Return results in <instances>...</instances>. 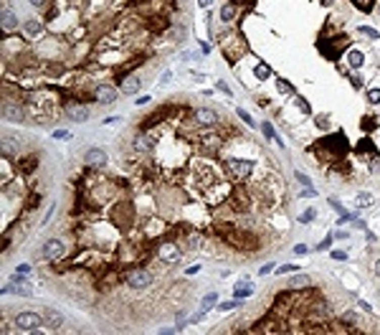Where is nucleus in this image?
Returning <instances> with one entry per match:
<instances>
[{
	"mask_svg": "<svg viewBox=\"0 0 380 335\" xmlns=\"http://www.w3.org/2000/svg\"><path fill=\"white\" fill-rule=\"evenodd\" d=\"M13 325H16V330H21V332H36L41 325H46L43 322V312H33V310H23V312H18L16 317H13Z\"/></svg>",
	"mask_w": 380,
	"mask_h": 335,
	"instance_id": "f257e3e1",
	"label": "nucleus"
},
{
	"mask_svg": "<svg viewBox=\"0 0 380 335\" xmlns=\"http://www.w3.org/2000/svg\"><path fill=\"white\" fill-rule=\"evenodd\" d=\"M226 171L233 181H246L251 173H254V162L251 160H239V157H231L226 160Z\"/></svg>",
	"mask_w": 380,
	"mask_h": 335,
	"instance_id": "f03ea898",
	"label": "nucleus"
},
{
	"mask_svg": "<svg viewBox=\"0 0 380 335\" xmlns=\"http://www.w3.org/2000/svg\"><path fill=\"white\" fill-rule=\"evenodd\" d=\"M157 259H160L162 264L172 267V264H177V262L182 259V249L177 246V241H162V244L157 246Z\"/></svg>",
	"mask_w": 380,
	"mask_h": 335,
	"instance_id": "7ed1b4c3",
	"label": "nucleus"
},
{
	"mask_svg": "<svg viewBox=\"0 0 380 335\" xmlns=\"http://www.w3.org/2000/svg\"><path fill=\"white\" fill-rule=\"evenodd\" d=\"M127 287L129 289H134V292H145L150 284H152V274L147 272V269H132L129 274H127Z\"/></svg>",
	"mask_w": 380,
	"mask_h": 335,
	"instance_id": "20e7f679",
	"label": "nucleus"
},
{
	"mask_svg": "<svg viewBox=\"0 0 380 335\" xmlns=\"http://www.w3.org/2000/svg\"><path fill=\"white\" fill-rule=\"evenodd\" d=\"M193 124L196 127H216L218 122H221V114L216 112V109H208V107H198L196 112H193Z\"/></svg>",
	"mask_w": 380,
	"mask_h": 335,
	"instance_id": "39448f33",
	"label": "nucleus"
},
{
	"mask_svg": "<svg viewBox=\"0 0 380 335\" xmlns=\"http://www.w3.org/2000/svg\"><path fill=\"white\" fill-rule=\"evenodd\" d=\"M119 94H122V92H117V89L109 87V84H99V87L94 89V99H97L99 104H104V107L114 104V102L119 99Z\"/></svg>",
	"mask_w": 380,
	"mask_h": 335,
	"instance_id": "423d86ee",
	"label": "nucleus"
},
{
	"mask_svg": "<svg viewBox=\"0 0 380 335\" xmlns=\"http://www.w3.org/2000/svg\"><path fill=\"white\" fill-rule=\"evenodd\" d=\"M155 145H157V137H155V135H137V137L132 140V150H134L137 155H150V152L155 150Z\"/></svg>",
	"mask_w": 380,
	"mask_h": 335,
	"instance_id": "0eeeda50",
	"label": "nucleus"
},
{
	"mask_svg": "<svg viewBox=\"0 0 380 335\" xmlns=\"http://www.w3.org/2000/svg\"><path fill=\"white\" fill-rule=\"evenodd\" d=\"M66 254V244L61 241V239H49L46 244H43V257L49 259V262H56V259H61Z\"/></svg>",
	"mask_w": 380,
	"mask_h": 335,
	"instance_id": "6e6552de",
	"label": "nucleus"
},
{
	"mask_svg": "<svg viewBox=\"0 0 380 335\" xmlns=\"http://www.w3.org/2000/svg\"><path fill=\"white\" fill-rule=\"evenodd\" d=\"M66 117H69L71 122H86V119L91 117V109H89V107H84V104H74V102H69V104H66Z\"/></svg>",
	"mask_w": 380,
	"mask_h": 335,
	"instance_id": "1a4fd4ad",
	"label": "nucleus"
},
{
	"mask_svg": "<svg viewBox=\"0 0 380 335\" xmlns=\"http://www.w3.org/2000/svg\"><path fill=\"white\" fill-rule=\"evenodd\" d=\"M84 162H86L89 167H104V165H107V152H104L102 147H91V150H86Z\"/></svg>",
	"mask_w": 380,
	"mask_h": 335,
	"instance_id": "9d476101",
	"label": "nucleus"
},
{
	"mask_svg": "<svg viewBox=\"0 0 380 335\" xmlns=\"http://www.w3.org/2000/svg\"><path fill=\"white\" fill-rule=\"evenodd\" d=\"M43 322H46L51 330H61V327H64V315H61L56 307H43Z\"/></svg>",
	"mask_w": 380,
	"mask_h": 335,
	"instance_id": "9b49d317",
	"label": "nucleus"
},
{
	"mask_svg": "<svg viewBox=\"0 0 380 335\" xmlns=\"http://www.w3.org/2000/svg\"><path fill=\"white\" fill-rule=\"evenodd\" d=\"M187 249H190V252H206V254L213 252V249L208 246V239H206L203 234H190V236H187Z\"/></svg>",
	"mask_w": 380,
	"mask_h": 335,
	"instance_id": "f8f14e48",
	"label": "nucleus"
},
{
	"mask_svg": "<svg viewBox=\"0 0 380 335\" xmlns=\"http://www.w3.org/2000/svg\"><path fill=\"white\" fill-rule=\"evenodd\" d=\"M139 87H142V79H139L137 74H132V76H127V79L122 81L119 92H122V94H127V97H134V94L139 92Z\"/></svg>",
	"mask_w": 380,
	"mask_h": 335,
	"instance_id": "ddd939ff",
	"label": "nucleus"
},
{
	"mask_svg": "<svg viewBox=\"0 0 380 335\" xmlns=\"http://www.w3.org/2000/svg\"><path fill=\"white\" fill-rule=\"evenodd\" d=\"M11 292H16L21 297H33V289L26 282H8V284H3V295H11Z\"/></svg>",
	"mask_w": 380,
	"mask_h": 335,
	"instance_id": "4468645a",
	"label": "nucleus"
},
{
	"mask_svg": "<svg viewBox=\"0 0 380 335\" xmlns=\"http://www.w3.org/2000/svg\"><path fill=\"white\" fill-rule=\"evenodd\" d=\"M16 26H18V18H16V13L11 11L8 0H3V31H13Z\"/></svg>",
	"mask_w": 380,
	"mask_h": 335,
	"instance_id": "2eb2a0df",
	"label": "nucleus"
},
{
	"mask_svg": "<svg viewBox=\"0 0 380 335\" xmlns=\"http://www.w3.org/2000/svg\"><path fill=\"white\" fill-rule=\"evenodd\" d=\"M23 33H26L28 38H36V36H41V33H43V23H41V21H36V18H31V21H26Z\"/></svg>",
	"mask_w": 380,
	"mask_h": 335,
	"instance_id": "dca6fc26",
	"label": "nucleus"
},
{
	"mask_svg": "<svg viewBox=\"0 0 380 335\" xmlns=\"http://www.w3.org/2000/svg\"><path fill=\"white\" fill-rule=\"evenodd\" d=\"M347 64H350V69H362V64H365V54H362V51H357V49H350V51H347Z\"/></svg>",
	"mask_w": 380,
	"mask_h": 335,
	"instance_id": "f3484780",
	"label": "nucleus"
},
{
	"mask_svg": "<svg viewBox=\"0 0 380 335\" xmlns=\"http://www.w3.org/2000/svg\"><path fill=\"white\" fill-rule=\"evenodd\" d=\"M3 117L11 122V119H23V109L21 107H13L11 102H6V107H3Z\"/></svg>",
	"mask_w": 380,
	"mask_h": 335,
	"instance_id": "a211bd4d",
	"label": "nucleus"
},
{
	"mask_svg": "<svg viewBox=\"0 0 380 335\" xmlns=\"http://www.w3.org/2000/svg\"><path fill=\"white\" fill-rule=\"evenodd\" d=\"M236 13H239V8H236L233 3H226V6L221 8V21H223V23H231V21L236 18Z\"/></svg>",
	"mask_w": 380,
	"mask_h": 335,
	"instance_id": "6ab92c4d",
	"label": "nucleus"
},
{
	"mask_svg": "<svg viewBox=\"0 0 380 335\" xmlns=\"http://www.w3.org/2000/svg\"><path fill=\"white\" fill-rule=\"evenodd\" d=\"M355 201H357V206H360V208H370L375 198H372V193H370V191H360Z\"/></svg>",
	"mask_w": 380,
	"mask_h": 335,
	"instance_id": "aec40b11",
	"label": "nucleus"
},
{
	"mask_svg": "<svg viewBox=\"0 0 380 335\" xmlns=\"http://www.w3.org/2000/svg\"><path fill=\"white\" fill-rule=\"evenodd\" d=\"M236 300H244V297H251L254 295V284H249V282H241L239 287H236Z\"/></svg>",
	"mask_w": 380,
	"mask_h": 335,
	"instance_id": "412c9836",
	"label": "nucleus"
},
{
	"mask_svg": "<svg viewBox=\"0 0 380 335\" xmlns=\"http://www.w3.org/2000/svg\"><path fill=\"white\" fill-rule=\"evenodd\" d=\"M213 302H218V292L206 295V300L201 302V312H211V310H213Z\"/></svg>",
	"mask_w": 380,
	"mask_h": 335,
	"instance_id": "4be33fe9",
	"label": "nucleus"
},
{
	"mask_svg": "<svg viewBox=\"0 0 380 335\" xmlns=\"http://www.w3.org/2000/svg\"><path fill=\"white\" fill-rule=\"evenodd\" d=\"M294 178H297V183H299L302 188H312V178H309L304 171H299V167L294 171Z\"/></svg>",
	"mask_w": 380,
	"mask_h": 335,
	"instance_id": "5701e85b",
	"label": "nucleus"
},
{
	"mask_svg": "<svg viewBox=\"0 0 380 335\" xmlns=\"http://www.w3.org/2000/svg\"><path fill=\"white\" fill-rule=\"evenodd\" d=\"M352 6L360 8L362 13H370V11L375 8V0H352Z\"/></svg>",
	"mask_w": 380,
	"mask_h": 335,
	"instance_id": "b1692460",
	"label": "nucleus"
},
{
	"mask_svg": "<svg viewBox=\"0 0 380 335\" xmlns=\"http://www.w3.org/2000/svg\"><path fill=\"white\" fill-rule=\"evenodd\" d=\"M254 74H256V79H259V81H264V79H269V76H271V69H269L266 64H259V66L254 69Z\"/></svg>",
	"mask_w": 380,
	"mask_h": 335,
	"instance_id": "393cba45",
	"label": "nucleus"
},
{
	"mask_svg": "<svg viewBox=\"0 0 380 335\" xmlns=\"http://www.w3.org/2000/svg\"><path fill=\"white\" fill-rule=\"evenodd\" d=\"M276 89H279L281 94H294V87H292V84H289L287 79H281V76L276 79Z\"/></svg>",
	"mask_w": 380,
	"mask_h": 335,
	"instance_id": "a878e982",
	"label": "nucleus"
},
{
	"mask_svg": "<svg viewBox=\"0 0 380 335\" xmlns=\"http://www.w3.org/2000/svg\"><path fill=\"white\" fill-rule=\"evenodd\" d=\"M294 104H297L304 114H312V109H309V104H307V99H304V97H299V94H297V97H294Z\"/></svg>",
	"mask_w": 380,
	"mask_h": 335,
	"instance_id": "bb28decb",
	"label": "nucleus"
},
{
	"mask_svg": "<svg viewBox=\"0 0 380 335\" xmlns=\"http://www.w3.org/2000/svg\"><path fill=\"white\" fill-rule=\"evenodd\" d=\"M236 114H239V117H241V119H244V122H246L249 127H256V122H254V117H251V114H249L246 109H241V107H239V109H236Z\"/></svg>",
	"mask_w": 380,
	"mask_h": 335,
	"instance_id": "cd10ccee",
	"label": "nucleus"
},
{
	"mask_svg": "<svg viewBox=\"0 0 380 335\" xmlns=\"http://www.w3.org/2000/svg\"><path fill=\"white\" fill-rule=\"evenodd\" d=\"M241 302L239 300H228V302H221L218 305V312H228V310H233V307H239Z\"/></svg>",
	"mask_w": 380,
	"mask_h": 335,
	"instance_id": "c85d7f7f",
	"label": "nucleus"
},
{
	"mask_svg": "<svg viewBox=\"0 0 380 335\" xmlns=\"http://www.w3.org/2000/svg\"><path fill=\"white\" fill-rule=\"evenodd\" d=\"M332 239H335V234L324 236V239H322V244H317V252H327V249L332 246Z\"/></svg>",
	"mask_w": 380,
	"mask_h": 335,
	"instance_id": "c756f323",
	"label": "nucleus"
},
{
	"mask_svg": "<svg viewBox=\"0 0 380 335\" xmlns=\"http://www.w3.org/2000/svg\"><path fill=\"white\" fill-rule=\"evenodd\" d=\"M360 33H362V36H370V38H380V33H377L375 28H370V26H360Z\"/></svg>",
	"mask_w": 380,
	"mask_h": 335,
	"instance_id": "7c9ffc66",
	"label": "nucleus"
},
{
	"mask_svg": "<svg viewBox=\"0 0 380 335\" xmlns=\"http://www.w3.org/2000/svg\"><path fill=\"white\" fill-rule=\"evenodd\" d=\"M314 216H317V211H314V208H309V211H304V214L299 216V224H309Z\"/></svg>",
	"mask_w": 380,
	"mask_h": 335,
	"instance_id": "2f4dec72",
	"label": "nucleus"
},
{
	"mask_svg": "<svg viewBox=\"0 0 380 335\" xmlns=\"http://www.w3.org/2000/svg\"><path fill=\"white\" fill-rule=\"evenodd\" d=\"M261 127H264V135H266V137H269V140H276V135H274V127H271V124H269V122H264V124H261ZM276 142H281V140H276Z\"/></svg>",
	"mask_w": 380,
	"mask_h": 335,
	"instance_id": "473e14b6",
	"label": "nucleus"
},
{
	"mask_svg": "<svg viewBox=\"0 0 380 335\" xmlns=\"http://www.w3.org/2000/svg\"><path fill=\"white\" fill-rule=\"evenodd\" d=\"M292 284H294V287H304V284H309V277H307V274H299V277L292 279Z\"/></svg>",
	"mask_w": 380,
	"mask_h": 335,
	"instance_id": "72a5a7b5",
	"label": "nucleus"
},
{
	"mask_svg": "<svg viewBox=\"0 0 380 335\" xmlns=\"http://www.w3.org/2000/svg\"><path fill=\"white\" fill-rule=\"evenodd\" d=\"M367 99H370V104H380V89H370Z\"/></svg>",
	"mask_w": 380,
	"mask_h": 335,
	"instance_id": "f704fd0d",
	"label": "nucleus"
},
{
	"mask_svg": "<svg viewBox=\"0 0 380 335\" xmlns=\"http://www.w3.org/2000/svg\"><path fill=\"white\" fill-rule=\"evenodd\" d=\"M297 269H299V264H284V267H279L276 272H279V274H289V272H297Z\"/></svg>",
	"mask_w": 380,
	"mask_h": 335,
	"instance_id": "c9c22d12",
	"label": "nucleus"
},
{
	"mask_svg": "<svg viewBox=\"0 0 380 335\" xmlns=\"http://www.w3.org/2000/svg\"><path fill=\"white\" fill-rule=\"evenodd\" d=\"M329 206H332V208H335L337 214H347V211H345V206H342V203H340L337 198H329Z\"/></svg>",
	"mask_w": 380,
	"mask_h": 335,
	"instance_id": "e433bc0d",
	"label": "nucleus"
},
{
	"mask_svg": "<svg viewBox=\"0 0 380 335\" xmlns=\"http://www.w3.org/2000/svg\"><path fill=\"white\" fill-rule=\"evenodd\" d=\"M329 257H332L335 262H345V259H347V254H345V252H337V249H335V252H329Z\"/></svg>",
	"mask_w": 380,
	"mask_h": 335,
	"instance_id": "4c0bfd02",
	"label": "nucleus"
},
{
	"mask_svg": "<svg viewBox=\"0 0 380 335\" xmlns=\"http://www.w3.org/2000/svg\"><path fill=\"white\" fill-rule=\"evenodd\" d=\"M170 79H172V71L167 69V71H162V76H160V84L165 87V84H170Z\"/></svg>",
	"mask_w": 380,
	"mask_h": 335,
	"instance_id": "58836bf2",
	"label": "nucleus"
},
{
	"mask_svg": "<svg viewBox=\"0 0 380 335\" xmlns=\"http://www.w3.org/2000/svg\"><path fill=\"white\" fill-rule=\"evenodd\" d=\"M216 87H218L226 97H231V89H228V84H226V81H216Z\"/></svg>",
	"mask_w": 380,
	"mask_h": 335,
	"instance_id": "ea45409f",
	"label": "nucleus"
},
{
	"mask_svg": "<svg viewBox=\"0 0 380 335\" xmlns=\"http://www.w3.org/2000/svg\"><path fill=\"white\" fill-rule=\"evenodd\" d=\"M122 122V117H107L104 119V124H109V127H114V124H119Z\"/></svg>",
	"mask_w": 380,
	"mask_h": 335,
	"instance_id": "a19ab883",
	"label": "nucleus"
},
{
	"mask_svg": "<svg viewBox=\"0 0 380 335\" xmlns=\"http://www.w3.org/2000/svg\"><path fill=\"white\" fill-rule=\"evenodd\" d=\"M362 81H365L362 76H352V87H355V89H362Z\"/></svg>",
	"mask_w": 380,
	"mask_h": 335,
	"instance_id": "79ce46f5",
	"label": "nucleus"
},
{
	"mask_svg": "<svg viewBox=\"0 0 380 335\" xmlns=\"http://www.w3.org/2000/svg\"><path fill=\"white\" fill-rule=\"evenodd\" d=\"M302 196H304V198H314V196H317V191H314V188H304V191H302Z\"/></svg>",
	"mask_w": 380,
	"mask_h": 335,
	"instance_id": "37998d69",
	"label": "nucleus"
},
{
	"mask_svg": "<svg viewBox=\"0 0 380 335\" xmlns=\"http://www.w3.org/2000/svg\"><path fill=\"white\" fill-rule=\"evenodd\" d=\"M16 272H21V274H28V272H31V264H18V267H16Z\"/></svg>",
	"mask_w": 380,
	"mask_h": 335,
	"instance_id": "c03bdc74",
	"label": "nucleus"
},
{
	"mask_svg": "<svg viewBox=\"0 0 380 335\" xmlns=\"http://www.w3.org/2000/svg\"><path fill=\"white\" fill-rule=\"evenodd\" d=\"M150 102H152L150 97H139V99H137L134 104H137V107H145V104H150Z\"/></svg>",
	"mask_w": 380,
	"mask_h": 335,
	"instance_id": "a18cd8bd",
	"label": "nucleus"
},
{
	"mask_svg": "<svg viewBox=\"0 0 380 335\" xmlns=\"http://www.w3.org/2000/svg\"><path fill=\"white\" fill-rule=\"evenodd\" d=\"M307 252H309V249H307L304 244H297V246H294V254H307Z\"/></svg>",
	"mask_w": 380,
	"mask_h": 335,
	"instance_id": "49530a36",
	"label": "nucleus"
},
{
	"mask_svg": "<svg viewBox=\"0 0 380 335\" xmlns=\"http://www.w3.org/2000/svg\"><path fill=\"white\" fill-rule=\"evenodd\" d=\"M271 269H274V264H271V262H269V264H264V267H261V269H259V274H269V272H271Z\"/></svg>",
	"mask_w": 380,
	"mask_h": 335,
	"instance_id": "de8ad7c7",
	"label": "nucleus"
},
{
	"mask_svg": "<svg viewBox=\"0 0 380 335\" xmlns=\"http://www.w3.org/2000/svg\"><path fill=\"white\" fill-rule=\"evenodd\" d=\"M357 305H360V307H362V310H365V312H367V315H372V307H370V305H367V302H365V300H360V302H357Z\"/></svg>",
	"mask_w": 380,
	"mask_h": 335,
	"instance_id": "09e8293b",
	"label": "nucleus"
},
{
	"mask_svg": "<svg viewBox=\"0 0 380 335\" xmlns=\"http://www.w3.org/2000/svg\"><path fill=\"white\" fill-rule=\"evenodd\" d=\"M372 274L380 279V259H375V264H372Z\"/></svg>",
	"mask_w": 380,
	"mask_h": 335,
	"instance_id": "8fccbe9b",
	"label": "nucleus"
},
{
	"mask_svg": "<svg viewBox=\"0 0 380 335\" xmlns=\"http://www.w3.org/2000/svg\"><path fill=\"white\" fill-rule=\"evenodd\" d=\"M196 272H201V264H196V267H190L185 274H196Z\"/></svg>",
	"mask_w": 380,
	"mask_h": 335,
	"instance_id": "3c124183",
	"label": "nucleus"
},
{
	"mask_svg": "<svg viewBox=\"0 0 380 335\" xmlns=\"http://www.w3.org/2000/svg\"><path fill=\"white\" fill-rule=\"evenodd\" d=\"M211 3H213V0H198V6H201V8H208Z\"/></svg>",
	"mask_w": 380,
	"mask_h": 335,
	"instance_id": "603ef678",
	"label": "nucleus"
},
{
	"mask_svg": "<svg viewBox=\"0 0 380 335\" xmlns=\"http://www.w3.org/2000/svg\"><path fill=\"white\" fill-rule=\"evenodd\" d=\"M347 236H350L347 231H337V234H335V239H347Z\"/></svg>",
	"mask_w": 380,
	"mask_h": 335,
	"instance_id": "864d4df0",
	"label": "nucleus"
},
{
	"mask_svg": "<svg viewBox=\"0 0 380 335\" xmlns=\"http://www.w3.org/2000/svg\"><path fill=\"white\" fill-rule=\"evenodd\" d=\"M28 3H31V6H43L46 0H28Z\"/></svg>",
	"mask_w": 380,
	"mask_h": 335,
	"instance_id": "5fc2aeb1",
	"label": "nucleus"
},
{
	"mask_svg": "<svg viewBox=\"0 0 380 335\" xmlns=\"http://www.w3.org/2000/svg\"><path fill=\"white\" fill-rule=\"evenodd\" d=\"M182 3H187V0H182Z\"/></svg>",
	"mask_w": 380,
	"mask_h": 335,
	"instance_id": "6e6d98bb",
	"label": "nucleus"
}]
</instances>
